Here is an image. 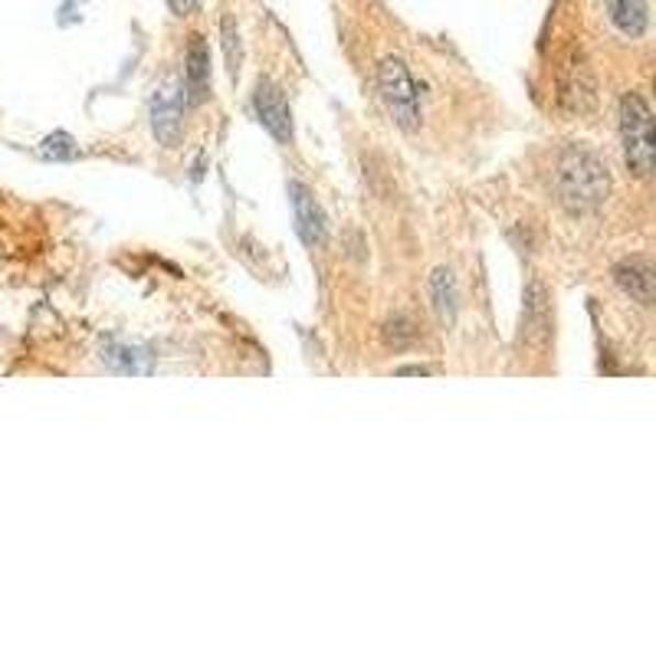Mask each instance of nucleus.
<instances>
[{
  "label": "nucleus",
  "mask_w": 656,
  "mask_h": 656,
  "mask_svg": "<svg viewBox=\"0 0 656 656\" xmlns=\"http://www.w3.org/2000/svg\"><path fill=\"white\" fill-rule=\"evenodd\" d=\"M552 191L555 201L571 218L598 214L611 198V171L608 162L585 142H568L555 155L552 168Z\"/></svg>",
  "instance_id": "obj_1"
},
{
  "label": "nucleus",
  "mask_w": 656,
  "mask_h": 656,
  "mask_svg": "<svg viewBox=\"0 0 656 656\" xmlns=\"http://www.w3.org/2000/svg\"><path fill=\"white\" fill-rule=\"evenodd\" d=\"M621 142L624 162L634 178L654 175V112L641 92H624L621 99Z\"/></svg>",
  "instance_id": "obj_2"
},
{
  "label": "nucleus",
  "mask_w": 656,
  "mask_h": 656,
  "mask_svg": "<svg viewBox=\"0 0 656 656\" xmlns=\"http://www.w3.org/2000/svg\"><path fill=\"white\" fill-rule=\"evenodd\" d=\"M378 89H381V99H385L394 125L401 132H418L421 119H424L421 92H418V82H414V76H411V69H408V63L401 56H385L381 59Z\"/></svg>",
  "instance_id": "obj_3"
},
{
  "label": "nucleus",
  "mask_w": 656,
  "mask_h": 656,
  "mask_svg": "<svg viewBox=\"0 0 656 656\" xmlns=\"http://www.w3.org/2000/svg\"><path fill=\"white\" fill-rule=\"evenodd\" d=\"M558 105L571 119H588L598 112V76L581 46H571L558 66Z\"/></svg>",
  "instance_id": "obj_4"
},
{
  "label": "nucleus",
  "mask_w": 656,
  "mask_h": 656,
  "mask_svg": "<svg viewBox=\"0 0 656 656\" xmlns=\"http://www.w3.org/2000/svg\"><path fill=\"white\" fill-rule=\"evenodd\" d=\"M522 345H529L532 352H545L552 342V292L548 286L532 276L525 286V299H522Z\"/></svg>",
  "instance_id": "obj_5"
},
{
  "label": "nucleus",
  "mask_w": 656,
  "mask_h": 656,
  "mask_svg": "<svg viewBox=\"0 0 656 656\" xmlns=\"http://www.w3.org/2000/svg\"><path fill=\"white\" fill-rule=\"evenodd\" d=\"M185 86L178 79H168L158 92H155V102H152V125H155V135L165 142V145H175L178 135H181V119H185Z\"/></svg>",
  "instance_id": "obj_6"
},
{
  "label": "nucleus",
  "mask_w": 656,
  "mask_h": 656,
  "mask_svg": "<svg viewBox=\"0 0 656 656\" xmlns=\"http://www.w3.org/2000/svg\"><path fill=\"white\" fill-rule=\"evenodd\" d=\"M253 105H256L263 129L273 138H279V142L292 138V115H289V105H286V96L279 92V86H273L269 79H259L256 92H253Z\"/></svg>",
  "instance_id": "obj_7"
},
{
  "label": "nucleus",
  "mask_w": 656,
  "mask_h": 656,
  "mask_svg": "<svg viewBox=\"0 0 656 656\" xmlns=\"http://www.w3.org/2000/svg\"><path fill=\"white\" fill-rule=\"evenodd\" d=\"M618 286L641 305H654L656 296V266L651 256H627L614 269Z\"/></svg>",
  "instance_id": "obj_8"
},
{
  "label": "nucleus",
  "mask_w": 656,
  "mask_h": 656,
  "mask_svg": "<svg viewBox=\"0 0 656 656\" xmlns=\"http://www.w3.org/2000/svg\"><path fill=\"white\" fill-rule=\"evenodd\" d=\"M289 201H292V211H296V223H299V236L309 243V246H322L325 243V218L312 198V191L299 181L289 185Z\"/></svg>",
  "instance_id": "obj_9"
},
{
  "label": "nucleus",
  "mask_w": 656,
  "mask_h": 656,
  "mask_svg": "<svg viewBox=\"0 0 656 656\" xmlns=\"http://www.w3.org/2000/svg\"><path fill=\"white\" fill-rule=\"evenodd\" d=\"M185 86L194 102H201L211 86V46L201 33L191 36L188 53H185Z\"/></svg>",
  "instance_id": "obj_10"
},
{
  "label": "nucleus",
  "mask_w": 656,
  "mask_h": 656,
  "mask_svg": "<svg viewBox=\"0 0 656 656\" xmlns=\"http://www.w3.org/2000/svg\"><path fill=\"white\" fill-rule=\"evenodd\" d=\"M608 16L614 23V30L621 36H644L647 26H651V7L647 0H608Z\"/></svg>",
  "instance_id": "obj_11"
},
{
  "label": "nucleus",
  "mask_w": 656,
  "mask_h": 656,
  "mask_svg": "<svg viewBox=\"0 0 656 656\" xmlns=\"http://www.w3.org/2000/svg\"><path fill=\"white\" fill-rule=\"evenodd\" d=\"M427 289H431V305H434V312H437L440 325H453V322H456V309H459L453 273H449L446 266L434 269L431 286H427Z\"/></svg>",
  "instance_id": "obj_12"
},
{
  "label": "nucleus",
  "mask_w": 656,
  "mask_h": 656,
  "mask_svg": "<svg viewBox=\"0 0 656 656\" xmlns=\"http://www.w3.org/2000/svg\"><path fill=\"white\" fill-rule=\"evenodd\" d=\"M220 40H223V56H226V69L236 79L240 66H243V40H240V26L230 13L220 16Z\"/></svg>",
  "instance_id": "obj_13"
},
{
  "label": "nucleus",
  "mask_w": 656,
  "mask_h": 656,
  "mask_svg": "<svg viewBox=\"0 0 656 656\" xmlns=\"http://www.w3.org/2000/svg\"><path fill=\"white\" fill-rule=\"evenodd\" d=\"M385 345L388 348H394V352H401V348H411L414 342H418V325L408 319V315H394V319H388L385 322Z\"/></svg>",
  "instance_id": "obj_14"
},
{
  "label": "nucleus",
  "mask_w": 656,
  "mask_h": 656,
  "mask_svg": "<svg viewBox=\"0 0 656 656\" xmlns=\"http://www.w3.org/2000/svg\"><path fill=\"white\" fill-rule=\"evenodd\" d=\"M198 3H201V0H168V7H171L178 16H188V13H194V10H198Z\"/></svg>",
  "instance_id": "obj_15"
},
{
  "label": "nucleus",
  "mask_w": 656,
  "mask_h": 656,
  "mask_svg": "<svg viewBox=\"0 0 656 656\" xmlns=\"http://www.w3.org/2000/svg\"><path fill=\"white\" fill-rule=\"evenodd\" d=\"M398 375H431V368H424V365L418 368L414 365V368H398Z\"/></svg>",
  "instance_id": "obj_16"
}]
</instances>
